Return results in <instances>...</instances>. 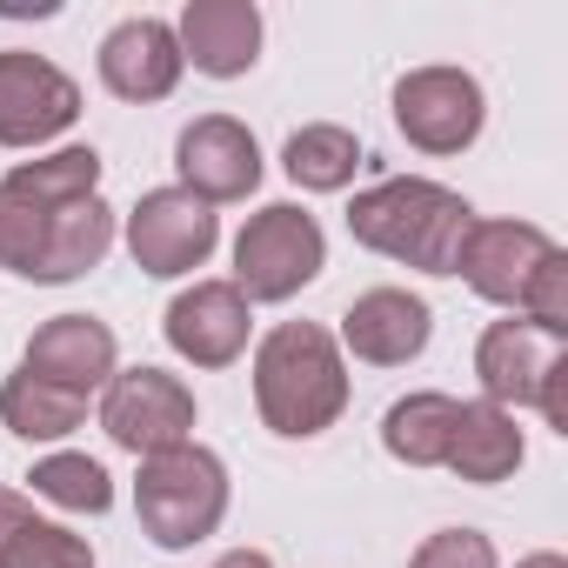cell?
Listing matches in <instances>:
<instances>
[{"label": "cell", "instance_id": "obj_27", "mask_svg": "<svg viewBox=\"0 0 568 568\" xmlns=\"http://www.w3.org/2000/svg\"><path fill=\"white\" fill-rule=\"evenodd\" d=\"M28 521H34V508H28L14 488H0V548H8V541H14V528H28Z\"/></svg>", "mask_w": 568, "mask_h": 568}, {"label": "cell", "instance_id": "obj_14", "mask_svg": "<svg viewBox=\"0 0 568 568\" xmlns=\"http://www.w3.org/2000/svg\"><path fill=\"white\" fill-rule=\"evenodd\" d=\"M428 328H435V315H428V302L408 295V288H368V295L348 302V315H342V342H348L362 362H375V368L415 362V355L428 348Z\"/></svg>", "mask_w": 568, "mask_h": 568}, {"label": "cell", "instance_id": "obj_22", "mask_svg": "<svg viewBox=\"0 0 568 568\" xmlns=\"http://www.w3.org/2000/svg\"><path fill=\"white\" fill-rule=\"evenodd\" d=\"M34 495L41 501H54V508H74V515H108V501H114V481H108V468L101 462H88V455H48V462H34Z\"/></svg>", "mask_w": 568, "mask_h": 568}, {"label": "cell", "instance_id": "obj_7", "mask_svg": "<svg viewBox=\"0 0 568 568\" xmlns=\"http://www.w3.org/2000/svg\"><path fill=\"white\" fill-rule=\"evenodd\" d=\"M214 241H221V221L187 187H154L128 214V247H134L141 274H187L214 254Z\"/></svg>", "mask_w": 568, "mask_h": 568}, {"label": "cell", "instance_id": "obj_5", "mask_svg": "<svg viewBox=\"0 0 568 568\" xmlns=\"http://www.w3.org/2000/svg\"><path fill=\"white\" fill-rule=\"evenodd\" d=\"M322 261H328L322 221L308 207L274 201L234 241V288H241V302H288L322 274Z\"/></svg>", "mask_w": 568, "mask_h": 568}, {"label": "cell", "instance_id": "obj_25", "mask_svg": "<svg viewBox=\"0 0 568 568\" xmlns=\"http://www.w3.org/2000/svg\"><path fill=\"white\" fill-rule=\"evenodd\" d=\"M408 568H495V548H488V535H475V528H442V535H428V541L415 548Z\"/></svg>", "mask_w": 568, "mask_h": 568}, {"label": "cell", "instance_id": "obj_16", "mask_svg": "<svg viewBox=\"0 0 568 568\" xmlns=\"http://www.w3.org/2000/svg\"><path fill=\"white\" fill-rule=\"evenodd\" d=\"M174 41H181V61H194L214 81H234L261 54V14L254 0H187Z\"/></svg>", "mask_w": 568, "mask_h": 568}, {"label": "cell", "instance_id": "obj_3", "mask_svg": "<svg viewBox=\"0 0 568 568\" xmlns=\"http://www.w3.org/2000/svg\"><path fill=\"white\" fill-rule=\"evenodd\" d=\"M254 408L274 435H322L348 408V368L328 328L281 322L254 355Z\"/></svg>", "mask_w": 568, "mask_h": 568}, {"label": "cell", "instance_id": "obj_2", "mask_svg": "<svg viewBox=\"0 0 568 568\" xmlns=\"http://www.w3.org/2000/svg\"><path fill=\"white\" fill-rule=\"evenodd\" d=\"M475 227V207L442 187V181H415V174H395V181H375L368 194H355L348 207V234L388 261H408L422 274H455V254Z\"/></svg>", "mask_w": 568, "mask_h": 568}, {"label": "cell", "instance_id": "obj_18", "mask_svg": "<svg viewBox=\"0 0 568 568\" xmlns=\"http://www.w3.org/2000/svg\"><path fill=\"white\" fill-rule=\"evenodd\" d=\"M442 468H455L462 481H481V488L488 481H508L521 468V428H515V415L495 408V402H462Z\"/></svg>", "mask_w": 568, "mask_h": 568}, {"label": "cell", "instance_id": "obj_15", "mask_svg": "<svg viewBox=\"0 0 568 568\" xmlns=\"http://www.w3.org/2000/svg\"><path fill=\"white\" fill-rule=\"evenodd\" d=\"M21 368H28L34 382L68 388V395H94L101 382H114V335H108V322H94V315H54V322L28 342Z\"/></svg>", "mask_w": 568, "mask_h": 568}, {"label": "cell", "instance_id": "obj_9", "mask_svg": "<svg viewBox=\"0 0 568 568\" xmlns=\"http://www.w3.org/2000/svg\"><path fill=\"white\" fill-rule=\"evenodd\" d=\"M395 121L422 154H462L481 134V88L462 68H415L395 88Z\"/></svg>", "mask_w": 568, "mask_h": 568}, {"label": "cell", "instance_id": "obj_8", "mask_svg": "<svg viewBox=\"0 0 568 568\" xmlns=\"http://www.w3.org/2000/svg\"><path fill=\"white\" fill-rule=\"evenodd\" d=\"M555 254H561V247H555L541 227H528V221H475L468 241H462V254H455V274L468 281L481 302L521 308L528 288H535V274H541Z\"/></svg>", "mask_w": 568, "mask_h": 568}, {"label": "cell", "instance_id": "obj_26", "mask_svg": "<svg viewBox=\"0 0 568 568\" xmlns=\"http://www.w3.org/2000/svg\"><path fill=\"white\" fill-rule=\"evenodd\" d=\"M535 408L548 415V428H561V435H568V355H561V362H555V375L541 382V402H535Z\"/></svg>", "mask_w": 568, "mask_h": 568}, {"label": "cell", "instance_id": "obj_1", "mask_svg": "<svg viewBox=\"0 0 568 568\" xmlns=\"http://www.w3.org/2000/svg\"><path fill=\"white\" fill-rule=\"evenodd\" d=\"M94 181H101L94 148L21 161L0 181V267L21 281H74L101 267L114 241V214L94 194Z\"/></svg>", "mask_w": 568, "mask_h": 568}, {"label": "cell", "instance_id": "obj_19", "mask_svg": "<svg viewBox=\"0 0 568 568\" xmlns=\"http://www.w3.org/2000/svg\"><path fill=\"white\" fill-rule=\"evenodd\" d=\"M455 415H462V402H448V395H408V402L388 408L382 442H388V455L408 462V468H442V462H448Z\"/></svg>", "mask_w": 568, "mask_h": 568}, {"label": "cell", "instance_id": "obj_28", "mask_svg": "<svg viewBox=\"0 0 568 568\" xmlns=\"http://www.w3.org/2000/svg\"><path fill=\"white\" fill-rule=\"evenodd\" d=\"M214 568H274V561H267L261 548H234V555H221Z\"/></svg>", "mask_w": 568, "mask_h": 568}, {"label": "cell", "instance_id": "obj_4", "mask_svg": "<svg viewBox=\"0 0 568 568\" xmlns=\"http://www.w3.org/2000/svg\"><path fill=\"white\" fill-rule=\"evenodd\" d=\"M134 515H141V528L161 548H187V541L221 528V515H227V468L207 448H194V442H181L168 455H148L141 481H134Z\"/></svg>", "mask_w": 568, "mask_h": 568}, {"label": "cell", "instance_id": "obj_13", "mask_svg": "<svg viewBox=\"0 0 568 568\" xmlns=\"http://www.w3.org/2000/svg\"><path fill=\"white\" fill-rule=\"evenodd\" d=\"M181 41H174V28L168 21H154V14H134V21H121L108 41H101V81L121 94V101H168L174 94V81H181Z\"/></svg>", "mask_w": 568, "mask_h": 568}, {"label": "cell", "instance_id": "obj_17", "mask_svg": "<svg viewBox=\"0 0 568 568\" xmlns=\"http://www.w3.org/2000/svg\"><path fill=\"white\" fill-rule=\"evenodd\" d=\"M555 362H561V342L541 335L535 322H495L475 348V375H481V395L495 408L541 402V382L555 375Z\"/></svg>", "mask_w": 568, "mask_h": 568}, {"label": "cell", "instance_id": "obj_23", "mask_svg": "<svg viewBox=\"0 0 568 568\" xmlns=\"http://www.w3.org/2000/svg\"><path fill=\"white\" fill-rule=\"evenodd\" d=\"M0 568H94V548L54 521H28L14 528V541L0 548Z\"/></svg>", "mask_w": 568, "mask_h": 568}, {"label": "cell", "instance_id": "obj_6", "mask_svg": "<svg viewBox=\"0 0 568 568\" xmlns=\"http://www.w3.org/2000/svg\"><path fill=\"white\" fill-rule=\"evenodd\" d=\"M101 428L141 462L168 455V448H181L194 435V395L174 375H161V368H128L101 395Z\"/></svg>", "mask_w": 568, "mask_h": 568}, {"label": "cell", "instance_id": "obj_11", "mask_svg": "<svg viewBox=\"0 0 568 568\" xmlns=\"http://www.w3.org/2000/svg\"><path fill=\"white\" fill-rule=\"evenodd\" d=\"M174 168H181V187L214 207V201L254 194V181H261V148H254V134H247L241 121L201 114V121H187L181 141H174Z\"/></svg>", "mask_w": 568, "mask_h": 568}, {"label": "cell", "instance_id": "obj_10", "mask_svg": "<svg viewBox=\"0 0 568 568\" xmlns=\"http://www.w3.org/2000/svg\"><path fill=\"white\" fill-rule=\"evenodd\" d=\"M81 114V88L41 54H0V148H41L68 134Z\"/></svg>", "mask_w": 568, "mask_h": 568}, {"label": "cell", "instance_id": "obj_21", "mask_svg": "<svg viewBox=\"0 0 568 568\" xmlns=\"http://www.w3.org/2000/svg\"><path fill=\"white\" fill-rule=\"evenodd\" d=\"M281 161H288V174H295L302 187L335 194V187H348V181H355V168H362V141H355L348 128L315 121V128H295V134H288Z\"/></svg>", "mask_w": 568, "mask_h": 568}, {"label": "cell", "instance_id": "obj_24", "mask_svg": "<svg viewBox=\"0 0 568 568\" xmlns=\"http://www.w3.org/2000/svg\"><path fill=\"white\" fill-rule=\"evenodd\" d=\"M521 322H535L541 335H568V254H555L541 274H535V288H528V302H521Z\"/></svg>", "mask_w": 568, "mask_h": 568}, {"label": "cell", "instance_id": "obj_29", "mask_svg": "<svg viewBox=\"0 0 568 568\" xmlns=\"http://www.w3.org/2000/svg\"><path fill=\"white\" fill-rule=\"evenodd\" d=\"M521 568H568V561H561V555H528Z\"/></svg>", "mask_w": 568, "mask_h": 568}, {"label": "cell", "instance_id": "obj_20", "mask_svg": "<svg viewBox=\"0 0 568 568\" xmlns=\"http://www.w3.org/2000/svg\"><path fill=\"white\" fill-rule=\"evenodd\" d=\"M0 415H8V428H14L21 442H61V435L81 428L88 395H68V388H54V382H34V375L21 368V375H8V388H0Z\"/></svg>", "mask_w": 568, "mask_h": 568}, {"label": "cell", "instance_id": "obj_12", "mask_svg": "<svg viewBox=\"0 0 568 568\" xmlns=\"http://www.w3.org/2000/svg\"><path fill=\"white\" fill-rule=\"evenodd\" d=\"M168 342L194 368H227L247 348V302H241V288L234 281H194L187 295H174Z\"/></svg>", "mask_w": 568, "mask_h": 568}]
</instances>
